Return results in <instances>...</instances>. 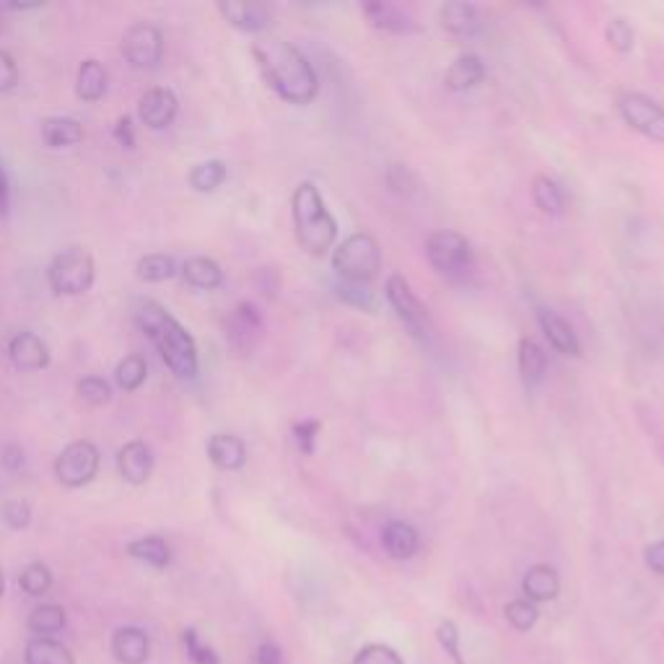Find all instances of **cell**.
I'll use <instances>...</instances> for the list:
<instances>
[{
  "label": "cell",
  "instance_id": "29",
  "mask_svg": "<svg viewBox=\"0 0 664 664\" xmlns=\"http://www.w3.org/2000/svg\"><path fill=\"white\" fill-rule=\"evenodd\" d=\"M545 369H548V356L535 340L522 338L519 340V374L527 384H537L545 377Z\"/></svg>",
  "mask_w": 664,
  "mask_h": 664
},
{
  "label": "cell",
  "instance_id": "26",
  "mask_svg": "<svg viewBox=\"0 0 664 664\" xmlns=\"http://www.w3.org/2000/svg\"><path fill=\"white\" fill-rule=\"evenodd\" d=\"M24 664H76L71 649L55 639L34 636L24 649Z\"/></svg>",
  "mask_w": 664,
  "mask_h": 664
},
{
  "label": "cell",
  "instance_id": "52",
  "mask_svg": "<svg viewBox=\"0 0 664 664\" xmlns=\"http://www.w3.org/2000/svg\"><path fill=\"white\" fill-rule=\"evenodd\" d=\"M3 592H6V576L0 571V597H3Z\"/></svg>",
  "mask_w": 664,
  "mask_h": 664
},
{
  "label": "cell",
  "instance_id": "40",
  "mask_svg": "<svg viewBox=\"0 0 664 664\" xmlns=\"http://www.w3.org/2000/svg\"><path fill=\"white\" fill-rule=\"evenodd\" d=\"M338 296L345 301V304H351V307L366 309L371 312L374 309V291H371V283H338Z\"/></svg>",
  "mask_w": 664,
  "mask_h": 664
},
{
  "label": "cell",
  "instance_id": "36",
  "mask_svg": "<svg viewBox=\"0 0 664 664\" xmlns=\"http://www.w3.org/2000/svg\"><path fill=\"white\" fill-rule=\"evenodd\" d=\"M504 615L514 631L527 633L530 628H535L537 618H540V610H537L535 602L530 600H511L509 605L504 607Z\"/></svg>",
  "mask_w": 664,
  "mask_h": 664
},
{
  "label": "cell",
  "instance_id": "14",
  "mask_svg": "<svg viewBox=\"0 0 664 664\" xmlns=\"http://www.w3.org/2000/svg\"><path fill=\"white\" fill-rule=\"evenodd\" d=\"M179 102L177 96H174L172 89H148L146 94L141 96V104H138V115H141V122L146 128L151 130H164L169 128L177 117Z\"/></svg>",
  "mask_w": 664,
  "mask_h": 664
},
{
  "label": "cell",
  "instance_id": "1",
  "mask_svg": "<svg viewBox=\"0 0 664 664\" xmlns=\"http://www.w3.org/2000/svg\"><path fill=\"white\" fill-rule=\"evenodd\" d=\"M262 78L288 104H309L320 91V78L294 45L281 39H262L252 45Z\"/></svg>",
  "mask_w": 664,
  "mask_h": 664
},
{
  "label": "cell",
  "instance_id": "43",
  "mask_svg": "<svg viewBox=\"0 0 664 664\" xmlns=\"http://www.w3.org/2000/svg\"><path fill=\"white\" fill-rule=\"evenodd\" d=\"M317 434H320V421H299L291 426V436H294V444L301 454H314Z\"/></svg>",
  "mask_w": 664,
  "mask_h": 664
},
{
  "label": "cell",
  "instance_id": "3",
  "mask_svg": "<svg viewBox=\"0 0 664 664\" xmlns=\"http://www.w3.org/2000/svg\"><path fill=\"white\" fill-rule=\"evenodd\" d=\"M291 211H294L296 239L301 249H307L309 255L320 257L338 239V221L330 216L320 190L312 182H301L291 198Z\"/></svg>",
  "mask_w": 664,
  "mask_h": 664
},
{
  "label": "cell",
  "instance_id": "34",
  "mask_svg": "<svg viewBox=\"0 0 664 664\" xmlns=\"http://www.w3.org/2000/svg\"><path fill=\"white\" fill-rule=\"evenodd\" d=\"M532 200H535L540 211L550 213V216L563 211V192L550 177H535V182H532Z\"/></svg>",
  "mask_w": 664,
  "mask_h": 664
},
{
  "label": "cell",
  "instance_id": "9",
  "mask_svg": "<svg viewBox=\"0 0 664 664\" xmlns=\"http://www.w3.org/2000/svg\"><path fill=\"white\" fill-rule=\"evenodd\" d=\"M618 112L631 125L636 133H641L649 141L664 143V107L654 102L652 96L631 91L618 99Z\"/></svg>",
  "mask_w": 664,
  "mask_h": 664
},
{
  "label": "cell",
  "instance_id": "4",
  "mask_svg": "<svg viewBox=\"0 0 664 664\" xmlns=\"http://www.w3.org/2000/svg\"><path fill=\"white\" fill-rule=\"evenodd\" d=\"M332 270L345 283H371L382 270V249L371 234H351L332 252Z\"/></svg>",
  "mask_w": 664,
  "mask_h": 664
},
{
  "label": "cell",
  "instance_id": "23",
  "mask_svg": "<svg viewBox=\"0 0 664 664\" xmlns=\"http://www.w3.org/2000/svg\"><path fill=\"white\" fill-rule=\"evenodd\" d=\"M107 83L109 73L104 68V63L89 58L78 65V76H76V94L83 102H99L104 94H107Z\"/></svg>",
  "mask_w": 664,
  "mask_h": 664
},
{
  "label": "cell",
  "instance_id": "10",
  "mask_svg": "<svg viewBox=\"0 0 664 664\" xmlns=\"http://www.w3.org/2000/svg\"><path fill=\"white\" fill-rule=\"evenodd\" d=\"M122 55L135 71H154L164 58V34L154 24H133L122 39Z\"/></svg>",
  "mask_w": 664,
  "mask_h": 664
},
{
  "label": "cell",
  "instance_id": "30",
  "mask_svg": "<svg viewBox=\"0 0 664 664\" xmlns=\"http://www.w3.org/2000/svg\"><path fill=\"white\" fill-rule=\"evenodd\" d=\"M65 623H68V618H65V610L60 605H37L26 620L29 631L45 636V639H52V633L63 631Z\"/></svg>",
  "mask_w": 664,
  "mask_h": 664
},
{
  "label": "cell",
  "instance_id": "20",
  "mask_svg": "<svg viewBox=\"0 0 664 664\" xmlns=\"http://www.w3.org/2000/svg\"><path fill=\"white\" fill-rule=\"evenodd\" d=\"M208 460L221 470H239L247 462V447L234 434H213L208 439Z\"/></svg>",
  "mask_w": 664,
  "mask_h": 664
},
{
  "label": "cell",
  "instance_id": "45",
  "mask_svg": "<svg viewBox=\"0 0 664 664\" xmlns=\"http://www.w3.org/2000/svg\"><path fill=\"white\" fill-rule=\"evenodd\" d=\"M16 83H19V65L11 52L0 50V94L16 89Z\"/></svg>",
  "mask_w": 664,
  "mask_h": 664
},
{
  "label": "cell",
  "instance_id": "53",
  "mask_svg": "<svg viewBox=\"0 0 664 664\" xmlns=\"http://www.w3.org/2000/svg\"><path fill=\"white\" fill-rule=\"evenodd\" d=\"M0 32H3V8H0Z\"/></svg>",
  "mask_w": 664,
  "mask_h": 664
},
{
  "label": "cell",
  "instance_id": "47",
  "mask_svg": "<svg viewBox=\"0 0 664 664\" xmlns=\"http://www.w3.org/2000/svg\"><path fill=\"white\" fill-rule=\"evenodd\" d=\"M0 462H3V467H6V470L16 473V470L24 465V449H21L19 444L8 441V444H3V447H0Z\"/></svg>",
  "mask_w": 664,
  "mask_h": 664
},
{
  "label": "cell",
  "instance_id": "28",
  "mask_svg": "<svg viewBox=\"0 0 664 664\" xmlns=\"http://www.w3.org/2000/svg\"><path fill=\"white\" fill-rule=\"evenodd\" d=\"M128 556L135 558V561L148 563L154 569H166L169 561H172V550H169V543H166L164 537L146 535L128 545Z\"/></svg>",
  "mask_w": 664,
  "mask_h": 664
},
{
  "label": "cell",
  "instance_id": "44",
  "mask_svg": "<svg viewBox=\"0 0 664 664\" xmlns=\"http://www.w3.org/2000/svg\"><path fill=\"white\" fill-rule=\"evenodd\" d=\"M3 522L11 527V530H26L29 522H32V509L26 501H19V498H11L3 504Z\"/></svg>",
  "mask_w": 664,
  "mask_h": 664
},
{
  "label": "cell",
  "instance_id": "33",
  "mask_svg": "<svg viewBox=\"0 0 664 664\" xmlns=\"http://www.w3.org/2000/svg\"><path fill=\"white\" fill-rule=\"evenodd\" d=\"M177 275V262L172 260L169 255H146L138 260V278L148 283H161L169 281Z\"/></svg>",
  "mask_w": 664,
  "mask_h": 664
},
{
  "label": "cell",
  "instance_id": "21",
  "mask_svg": "<svg viewBox=\"0 0 664 664\" xmlns=\"http://www.w3.org/2000/svg\"><path fill=\"white\" fill-rule=\"evenodd\" d=\"M486 78V65L478 55L473 52H467V55H460V58L454 60L449 65L447 76H444V83H447L449 91H470L475 86H480Z\"/></svg>",
  "mask_w": 664,
  "mask_h": 664
},
{
  "label": "cell",
  "instance_id": "38",
  "mask_svg": "<svg viewBox=\"0 0 664 664\" xmlns=\"http://www.w3.org/2000/svg\"><path fill=\"white\" fill-rule=\"evenodd\" d=\"M76 392H78V397H81L83 403L96 405V408H99V405H107L109 400H112V387H109L107 379H102V377L78 379Z\"/></svg>",
  "mask_w": 664,
  "mask_h": 664
},
{
  "label": "cell",
  "instance_id": "31",
  "mask_svg": "<svg viewBox=\"0 0 664 664\" xmlns=\"http://www.w3.org/2000/svg\"><path fill=\"white\" fill-rule=\"evenodd\" d=\"M146 377H148V364L141 353H130V356H125L115 369L117 387L125 392L138 390V387L146 382Z\"/></svg>",
  "mask_w": 664,
  "mask_h": 664
},
{
  "label": "cell",
  "instance_id": "6",
  "mask_svg": "<svg viewBox=\"0 0 664 664\" xmlns=\"http://www.w3.org/2000/svg\"><path fill=\"white\" fill-rule=\"evenodd\" d=\"M426 257L439 273L449 275H465L470 262H473V249L470 242L462 237L460 231H436L426 242Z\"/></svg>",
  "mask_w": 664,
  "mask_h": 664
},
{
  "label": "cell",
  "instance_id": "41",
  "mask_svg": "<svg viewBox=\"0 0 664 664\" xmlns=\"http://www.w3.org/2000/svg\"><path fill=\"white\" fill-rule=\"evenodd\" d=\"M436 641H439V646L449 654L454 664H467L460 652V628H457L454 620H441L439 626H436Z\"/></svg>",
  "mask_w": 664,
  "mask_h": 664
},
{
  "label": "cell",
  "instance_id": "24",
  "mask_svg": "<svg viewBox=\"0 0 664 664\" xmlns=\"http://www.w3.org/2000/svg\"><path fill=\"white\" fill-rule=\"evenodd\" d=\"M364 16L374 29H382V32L405 34L415 29L413 21H410V16L403 8L392 6V3H382V0H379V3H366Z\"/></svg>",
  "mask_w": 664,
  "mask_h": 664
},
{
  "label": "cell",
  "instance_id": "46",
  "mask_svg": "<svg viewBox=\"0 0 664 664\" xmlns=\"http://www.w3.org/2000/svg\"><path fill=\"white\" fill-rule=\"evenodd\" d=\"M408 179H415L408 166L392 164L390 169H387V185H390L395 192H403V195H405V192H410Z\"/></svg>",
  "mask_w": 664,
  "mask_h": 664
},
{
  "label": "cell",
  "instance_id": "7",
  "mask_svg": "<svg viewBox=\"0 0 664 664\" xmlns=\"http://www.w3.org/2000/svg\"><path fill=\"white\" fill-rule=\"evenodd\" d=\"M384 294H387V301L397 312L400 322L408 327L410 335L418 340H426L428 332H431V317H428V309L423 307L421 299L415 296V291L403 275H390L387 286H384Z\"/></svg>",
  "mask_w": 664,
  "mask_h": 664
},
{
  "label": "cell",
  "instance_id": "27",
  "mask_svg": "<svg viewBox=\"0 0 664 664\" xmlns=\"http://www.w3.org/2000/svg\"><path fill=\"white\" fill-rule=\"evenodd\" d=\"M182 275L192 288H203V291H213L224 283V270L211 257H190L182 265Z\"/></svg>",
  "mask_w": 664,
  "mask_h": 664
},
{
  "label": "cell",
  "instance_id": "39",
  "mask_svg": "<svg viewBox=\"0 0 664 664\" xmlns=\"http://www.w3.org/2000/svg\"><path fill=\"white\" fill-rule=\"evenodd\" d=\"M605 37H607V45L613 47L615 52H631L633 45H636V32H633V26L628 24L626 19H613L610 24H607L605 29Z\"/></svg>",
  "mask_w": 664,
  "mask_h": 664
},
{
  "label": "cell",
  "instance_id": "49",
  "mask_svg": "<svg viewBox=\"0 0 664 664\" xmlns=\"http://www.w3.org/2000/svg\"><path fill=\"white\" fill-rule=\"evenodd\" d=\"M644 561H646V566L654 571V574L664 576V540L652 543L649 548L644 550Z\"/></svg>",
  "mask_w": 664,
  "mask_h": 664
},
{
  "label": "cell",
  "instance_id": "11",
  "mask_svg": "<svg viewBox=\"0 0 664 664\" xmlns=\"http://www.w3.org/2000/svg\"><path fill=\"white\" fill-rule=\"evenodd\" d=\"M262 332V320L257 309L247 301H242L234 312L226 317V340L237 353H247L255 348Z\"/></svg>",
  "mask_w": 664,
  "mask_h": 664
},
{
  "label": "cell",
  "instance_id": "17",
  "mask_svg": "<svg viewBox=\"0 0 664 664\" xmlns=\"http://www.w3.org/2000/svg\"><path fill=\"white\" fill-rule=\"evenodd\" d=\"M418 545H421V537H418V530H415L413 524L408 522H395L384 524L382 530V548L384 553L395 561H408L418 553Z\"/></svg>",
  "mask_w": 664,
  "mask_h": 664
},
{
  "label": "cell",
  "instance_id": "35",
  "mask_svg": "<svg viewBox=\"0 0 664 664\" xmlns=\"http://www.w3.org/2000/svg\"><path fill=\"white\" fill-rule=\"evenodd\" d=\"M19 587L24 589L29 597H42L52 589V571L47 569L45 563H29L19 576Z\"/></svg>",
  "mask_w": 664,
  "mask_h": 664
},
{
  "label": "cell",
  "instance_id": "25",
  "mask_svg": "<svg viewBox=\"0 0 664 664\" xmlns=\"http://www.w3.org/2000/svg\"><path fill=\"white\" fill-rule=\"evenodd\" d=\"M42 141L50 148H71L83 141V125L73 117H45Z\"/></svg>",
  "mask_w": 664,
  "mask_h": 664
},
{
  "label": "cell",
  "instance_id": "51",
  "mask_svg": "<svg viewBox=\"0 0 664 664\" xmlns=\"http://www.w3.org/2000/svg\"><path fill=\"white\" fill-rule=\"evenodd\" d=\"M8 208H11V182H8V174L0 161V216H6Z\"/></svg>",
  "mask_w": 664,
  "mask_h": 664
},
{
  "label": "cell",
  "instance_id": "16",
  "mask_svg": "<svg viewBox=\"0 0 664 664\" xmlns=\"http://www.w3.org/2000/svg\"><path fill=\"white\" fill-rule=\"evenodd\" d=\"M218 13L242 32H262L270 24V11L262 3H242V0H221Z\"/></svg>",
  "mask_w": 664,
  "mask_h": 664
},
{
  "label": "cell",
  "instance_id": "5",
  "mask_svg": "<svg viewBox=\"0 0 664 664\" xmlns=\"http://www.w3.org/2000/svg\"><path fill=\"white\" fill-rule=\"evenodd\" d=\"M96 265L89 249L65 247L63 252L52 257L47 268V283L58 296L86 294L94 286Z\"/></svg>",
  "mask_w": 664,
  "mask_h": 664
},
{
  "label": "cell",
  "instance_id": "12",
  "mask_svg": "<svg viewBox=\"0 0 664 664\" xmlns=\"http://www.w3.org/2000/svg\"><path fill=\"white\" fill-rule=\"evenodd\" d=\"M117 470H120L125 483H130V486H143V483H148L151 473H154V452H151L146 441H128V444L117 452Z\"/></svg>",
  "mask_w": 664,
  "mask_h": 664
},
{
  "label": "cell",
  "instance_id": "2",
  "mask_svg": "<svg viewBox=\"0 0 664 664\" xmlns=\"http://www.w3.org/2000/svg\"><path fill=\"white\" fill-rule=\"evenodd\" d=\"M135 322L154 340L159 348V356L169 371L177 379H195L198 377V345L192 340L190 332L174 320L161 304L151 299H143L135 304Z\"/></svg>",
  "mask_w": 664,
  "mask_h": 664
},
{
  "label": "cell",
  "instance_id": "50",
  "mask_svg": "<svg viewBox=\"0 0 664 664\" xmlns=\"http://www.w3.org/2000/svg\"><path fill=\"white\" fill-rule=\"evenodd\" d=\"M115 138L120 141V146L133 148L135 146V135H133V125H130V117H120L115 125Z\"/></svg>",
  "mask_w": 664,
  "mask_h": 664
},
{
  "label": "cell",
  "instance_id": "13",
  "mask_svg": "<svg viewBox=\"0 0 664 664\" xmlns=\"http://www.w3.org/2000/svg\"><path fill=\"white\" fill-rule=\"evenodd\" d=\"M8 356L21 371H42L50 366V348L39 335L29 330L16 332L8 343Z\"/></svg>",
  "mask_w": 664,
  "mask_h": 664
},
{
  "label": "cell",
  "instance_id": "19",
  "mask_svg": "<svg viewBox=\"0 0 664 664\" xmlns=\"http://www.w3.org/2000/svg\"><path fill=\"white\" fill-rule=\"evenodd\" d=\"M537 322H540L545 338L550 340V345H553L558 353H563V356H579V340H576L574 330H571V325L563 320V317H558V314L550 312V309H537Z\"/></svg>",
  "mask_w": 664,
  "mask_h": 664
},
{
  "label": "cell",
  "instance_id": "48",
  "mask_svg": "<svg viewBox=\"0 0 664 664\" xmlns=\"http://www.w3.org/2000/svg\"><path fill=\"white\" fill-rule=\"evenodd\" d=\"M255 662L257 664H283V654H281V646L275 644V641H262L260 646H257L255 652Z\"/></svg>",
  "mask_w": 664,
  "mask_h": 664
},
{
  "label": "cell",
  "instance_id": "37",
  "mask_svg": "<svg viewBox=\"0 0 664 664\" xmlns=\"http://www.w3.org/2000/svg\"><path fill=\"white\" fill-rule=\"evenodd\" d=\"M182 646H185V654L192 664H221V657L216 654V649L205 644L195 628H185V633H182Z\"/></svg>",
  "mask_w": 664,
  "mask_h": 664
},
{
  "label": "cell",
  "instance_id": "18",
  "mask_svg": "<svg viewBox=\"0 0 664 664\" xmlns=\"http://www.w3.org/2000/svg\"><path fill=\"white\" fill-rule=\"evenodd\" d=\"M522 592L524 597L530 602H550L556 600L558 594H561V576L553 566L548 563H537L532 566L522 579Z\"/></svg>",
  "mask_w": 664,
  "mask_h": 664
},
{
  "label": "cell",
  "instance_id": "22",
  "mask_svg": "<svg viewBox=\"0 0 664 664\" xmlns=\"http://www.w3.org/2000/svg\"><path fill=\"white\" fill-rule=\"evenodd\" d=\"M439 24L447 29L449 34L457 37H473L480 29V13L473 3H447L439 8Z\"/></svg>",
  "mask_w": 664,
  "mask_h": 664
},
{
  "label": "cell",
  "instance_id": "15",
  "mask_svg": "<svg viewBox=\"0 0 664 664\" xmlns=\"http://www.w3.org/2000/svg\"><path fill=\"white\" fill-rule=\"evenodd\" d=\"M109 649L120 664H146L148 654H151V639L143 628L122 626L112 633Z\"/></svg>",
  "mask_w": 664,
  "mask_h": 664
},
{
  "label": "cell",
  "instance_id": "8",
  "mask_svg": "<svg viewBox=\"0 0 664 664\" xmlns=\"http://www.w3.org/2000/svg\"><path fill=\"white\" fill-rule=\"evenodd\" d=\"M99 449L91 441H73L55 460V475L65 488H81L99 473Z\"/></svg>",
  "mask_w": 664,
  "mask_h": 664
},
{
  "label": "cell",
  "instance_id": "42",
  "mask_svg": "<svg viewBox=\"0 0 664 664\" xmlns=\"http://www.w3.org/2000/svg\"><path fill=\"white\" fill-rule=\"evenodd\" d=\"M351 664H405L400 654L387 644H366L361 646Z\"/></svg>",
  "mask_w": 664,
  "mask_h": 664
},
{
  "label": "cell",
  "instance_id": "32",
  "mask_svg": "<svg viewBox=\"0 0 664 664\" xmlns=\"http://www.w3.org/2000/svg\"><path fill=\"white\" fill-rule=\"evenodd\" d=\"M226 177H229V172H226L224 161H203L190 172V187L195 192H216L218 187L224 185Z\"/></svg>",
  "mask_w": 664,
  "mask_h": 664
}]
</instances>
